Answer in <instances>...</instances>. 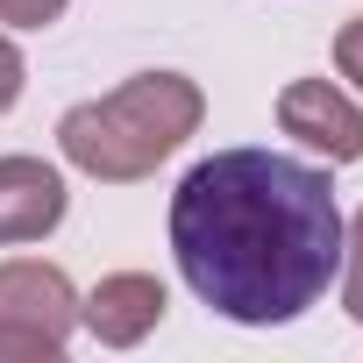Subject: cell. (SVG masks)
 I'll list each match as a JSON object with an SVG mask.
<instances>
[{
	"mask_svg": "<svg viewBox=\"0 0 363 363\" xmlns=\"http://www.w3.org/2000/svg\"><path fill=\"white\" fill-rule=\"evenodd\" d=\"M65 8H72V0H0V22H8V29H50Z\"/></svg>",
	"mask_w": 363,
	"mask_h": 363,
	"instance_id": "ba28073f",
	"label": "cell"
},
{
	"mask_svg": "<svg viewBox=\"0 0 363 363\" xmlns=\"http://www.w3.org/2000/svg\"><path fill=\"white\" fill-rule=\"evenodd\" d=\"M22 86H29V65H22V50H15L8 36H0V114L22 100Z\"/></svg>",
	"mask_w": 363,
	"mask_h": 363,
	"instance_id": "30bf717a",
	"label": "cell"
},
{
	"mask_svg": "<svg viewBox=\"0 0 363 363\" xmlns=\"http://www.w3.org/2000/svg\"><path fill=\"white\" fill-rule=\"evenodd\" d=\"M335 72L363 93V15H349V22H342V36H335Z\"/></svg>",
	"mask_w": 363,
	"mask_h": 363,
	"instance_id": "9c48e42d",
	"label": "cell"
},
{
	"mask_svg": "<svg viewBox=\"0 0 363 363\" xmlns=\"http://www.w3.org/2000/svg\"><path fill=\"white\" fill-rule=\"evenodd\" d=\"M171 257L235 328L299 320L342 271V207L320 164L285 150H214L171 193Z\"/></svg>",
	"mask_w": 363,
	"mask_h": 363,
	"instance_id": "6da1fadb",
	"label": "cell"
},
{
	"mask_svg": "<svg viewBox=\"0 0 363 363\" xmlns=\"http://www.w3.org/2000/svg\"><path fill=\"white\" fill-rule=\"evenodd\" d=\"M65 207L72 193L43 157H0V242H43Z\"/></svg>",
	"mask_w": 363,
	"mask_h": 363,
	"instance_id": "8992f818",
	"label": "cell"
},
{
	"mask_svg": "<svg viewBox=\"0 0 363 363\" xmlns=\"http://www.w3.org/2000/svg\"><path fill=\"white\" fill-rule=\"evenodd\" d=\"M278 128L292 143H306L328 164H356L363 157V107L335 86V79H292L278 93Z\"/></svg>",
	"mask_w": 363,
	"mask_h": 363,
	"instance_id": "277c9868",
	"label": "cell"
},
{
	"mask_svg": "<svg viewBox=\"0 0 363 363\" xmlns=\"http://www.w3.org/2000/svg\"><path fill=\"white\" fill-rule=\"evenodd\" d=\"M335 278H342V306L363 320V207L342 221V271Z\"/></svg>",
	"mask_w": 363,
	"mask_h": 363,
	"instance_id": "52a82bcc",
	"label": "cell"
},
{
	"mask_svg": "<svg viewBox=\"0 0 363 363\" xmlns=\"http://www.w3.org/2000/svg\"><path fill=\"white\" fill-rule=\"evenodd\" d=\"M164 306H171V292H164L150 271H114V278H100V285L79 299V320L93 328L100 349H135L143 335H157Z\"/></svg>",
	"mask_w": 363,
	"mask_h": 363,
	"instance_id": "5b68a950",
	"label": "cell"
},
{
	"mask_svg": "<svg viewBox=\"0 0 363 363\" xmlns=\"http://www.w3.org/2000/svg\"><path fill=\"white\" fill-rule=\"evenodd\" d=\"M200 114H207V100H200V86L186 72H135L114 93L65 107L57 150H65L72 171L100 178V186H135L171 150H186Z\"/></svg>",
	"mask_w": 363,
	"mask_h": 363,
	"instance_id": "7a4b0ae2",
	"label": "cell"
},
{
	"mask_svg": "<svg viewBox=\"0 0 363 363\" xmlns=\"http://www.w3.org/2000/svg\"><path fill=\"white\" fill-rule=\"evenodd\" d=\"M79 328V292L57 264H0V363H57Z\"/></svg>",
	"mask_w": 363,
	"mask_h": 363,
	"instance_id": "3957f363",
	"label": "cell"
}]
</instances>
